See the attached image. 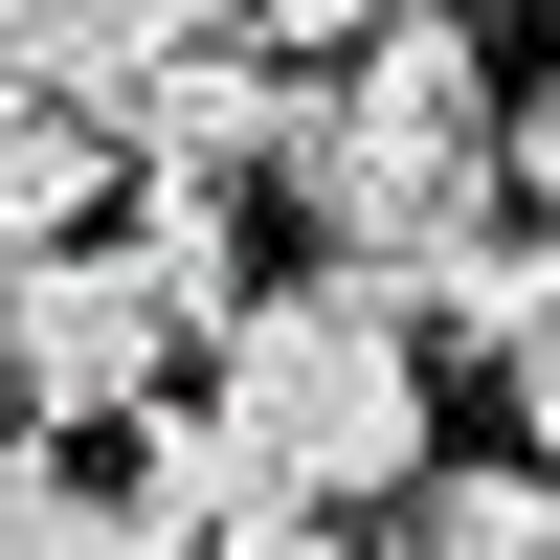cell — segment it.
I'll return each instance as SVG.
<instances>
[{
    "label": "cell",
    "instance_id": "obj_1",
    "mask_svg": "<svg viewBox=\"0 0 560 560\" xmlns=\"http://www.w3.org/2000/svg\"><path fill=\"white\" fill-rule=\"evenodd\" d=\"M292 224L314 269H359V292H404V269H448L493 224V179H516V90H493L471 23H337L292 90Z\"/></svg>",
    "mask_w": 560,
    "mask_h": 560
},
{
    "label": "cell",
    "instance_id": "obj_2",
    "mask_svg": "<svg viewBox=\"0 0 560 560\" xmlns=\"http://www.w3.org/2000/svg\"><path fill=\"white\" fill-rule=\"evenodd\" d=\"M179 404L247 448L269 516H382V493H427V337H404V292H359V269L247 292Z\"/></svg>",
    "mask_w": 560,
    "mask_h": 560
},
{
    "label": "cell",
    "instance_id": "obj_3",
    "mask_svg": "<svg viewBox=\"0 0 560 560\" xmlns=\"http://www.w3.org/2000/svg\"><path fill=\"white\" fill-rule=\"evenodd\" d=\"M113 179H135V158H113V113H68V90H0V337H23L45 247H68Z\"/></svg>",
    "mask_w": 560,
    "mask_h": 560
},
{
    "label": "cell",
    "instance_id": "obj_4",
    "mask_svg": "<svg viewBox=\"0 0 560 560\" xmlns=\"http://www.w3.org/2000/svg\"><path fill=\"white\" fill-rule=\"evenodd\" d=\"M404 337H427V359H493V382H516V359L560 337V224H471L448 269H404Z\"/></svg>",
    "mask_w": 560,
    "mask_h": 560
},
{
    "label": "cell",
    "instance_id": "obj_5",
    "mask_svg": "<svg viewBox=\"0 0 560 560\" xmlns=\"http://www.w3.org/2000/svg\"><path fill=\"white\" fill-rule=\"evenodd\" d=\"M0 560H135V493L68 471V427H23V404H0Z\"/></svg>",
    "mask_w": 560,
    "mask_h": 560
},
{
    "label": "cell",
    "instance_id": "obj_6",
    "mask_svg": "<svg viewBox=\"0 0 560 560\" xmlns=\"http://www.w3.org/2000/svg\"><path fill=\"white\" fill-rule=\"evenodd\" d=\"M404 560H560V471H538V448L427 471V493H404Z\"/></svg>",
    "mask_w": 560,
    "mask_h": 560
},
{
    "label": "cell",
    "instance_id": "obj_7",
    "mask_svg": "<svg viewBox=\"0 0 560 560\" xmlns=\"http://www.w3.org/2000/svg\"><path fill=\"white\" fill-rule=\"evenodd\" d=\"M135 45H158V0H0V90H68V113H113Z\"/></svg>",
    "mask_w": 560,
    "mask_h": 560
},
{
    "label": "cell",
    "instance_id": "obj_8",
    "mask_svg": "<svg viewBox=\"0 0 560 560\" xmlns=\"http://www.w3.org/2000/svg\"><path fill=\"white\" fill-rule=\"evenodd\" d=\"M516 179L560 202V45H538V90H516Z\"/></svg>",
    "mask_w": 560,
    "mask_h": 560
},
{
    "label": "cell",
    "instance_id": "obj_9",
    "mask_svg": "<svg viewBox=\"0 0 560 560\" xmlns=\"http://www.w3.org/2000/svg\"><path fill=\"white\" fill-rule=\"evenodd\" d=\"M516 448H538V471H560V337L516 359Z\"/></svg>",
    "mask_w": 560,
    "mask_h": 560
},
{
    "label": "cell",
    "instance_id": "obj_10",
    "mask_svg": "<svg viewBox=\"0 0 560 560\" xmlns=\"http://www.w3.org/2000/svg\"><path fill=\"white\" fill-rule=\"evenodd\" d=\"M247 560H359V538H337V516H269V538H247Z\"/></svg>",
    "mask_w": 560,
    "mask_h": 560
}]
</instances>
